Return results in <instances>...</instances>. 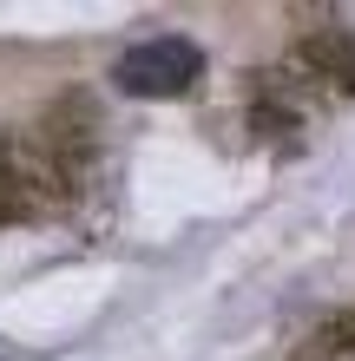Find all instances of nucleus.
Masks as SVG:
<instances>
[{
	"label": "nucleus",
	"mask_w": 355,
	"mask_h": 361,
	"mask_svg": "<svg viewBox=\"0 0 355 361\" xmlns=\"http://www.w3.org/2000/svg\"><path fill=\"white\" fill-rule=\"evenodd\" d=\"M303 66L316 73V79H336V86H349V66H355V33L349 27H316L303 39Z\"/></svg>",
	"instance_id": "nucleus-3"
},
{
	"label": "nucleus",
	"mask_w": 355,
	"mask_h": 361,
	"mask_svg": "<svg viewBox=\"0 0 355 361\" xmlns=\"http://www.w3.org/2000/svg\"><path fill=\"white\" fill-rule=\"evenodd\" d=\"M349 92H355V66H349Z\"/></svg>",
	"instance_id": "nucleus-5"
},
{
	"label": "nucleus",
	"mask_w": 355,
	"mask_h": 361,
	"mask_svg": "<svg viewBox=\"0 0 355 361\" xmlns=\"http://www.w3.org/2000/svg\"><path fill=\"white\" fill-rule=\"evenodd\" d=\"M33 145L59 164V178L73 184V178L92 164V152H99V105H92L86 92H66L47 118H40V138H33Z\"/></svg>",
	"instance_id": "nucleus-2"
},
{
	"label": "nucleus",
	"mask_w": 355,
	"mask_h": 361,
	"mask_svg": "<svg viewBox=\"0 0 355 361\" xmlns=\"http://www.w3.org/2000/svg\"><path fill=\"white\" fill-rule=\"evenodd\" d=\"M40 210V190H33V178L20 171V164L0 152V224H20V217H33Z\"/></svg>",
	"instance_id": "nucleus-4"
},
{
	"label": "nucleus",
	"mask_w": 355,
	"mask_h": 361,
	"mask_svg": "<svg viewBox=\"0 0 355 361\" xmlns=\"http://www.w3.org/2000/svg\"><path fill=\"white\" fill-rule=\"evenodd\" d=\"M112 79H119V92H132V99H178V92H191L204 79V47L184 39V33H152V39H138V47L119 53Z\"/></svg>",
	"instance_id": "nucleus-1"
}]
</instances>
